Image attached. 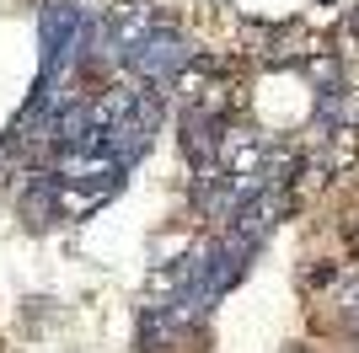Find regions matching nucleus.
Segmentation results:
<instances>
[{
    "label": "nucleus",
    "instance_id": "1",
    "mask_svg": "<svg viewBox=\"0 0 359 353\" xmlns=\"http://www.w3.org/2000/svg\"><path fill=\"white\" fill-rule=\"evenodd\" d=\"M91 0H43L38 6V86L70 81L81 43H86Z\"/></svg>",
    "mask_w": 359,
    "mask_h": 353
},
{
    "label": "nucleus",
    "instance_id": "2",
    "mask_svg": "<svg viewBox=\"0 0 359 353\" xmlns=\"http://www.w3.org/2000/svg\"><path fill=\"white\" fill-rule=\"evenodd\" d=\"M194 54H198V43L177 27V16H166L161 27H150L145 38L118 59V75H129V81H140V86H161L166 91L182 70H188Z\"/></svg>",
    "mask_w": 359,
    "mask_h": 353
},
{
    "label": "nucleus",
    "instance_id": "3",
    "mask_svg": "<svg viewBox=\"0 0 359 353\" xmlns=\"http://www.w3.org/2000/svg\"><path fill=\"white\" fill-rule=\"evenodd\" d=\"M225 123H231V118L210 113V107H198V102H182V107H177V150H182V161L194 166V172L220 166Z\"/></svg>",
    "mask_w": 359,
    "mask_h": 353
},
{
    "label": "nucleus",
    "instance_id": "4",
    "mask_svg": "<svg viewBox=\"0 0 359 353\" xmlns=\"http://www.w3.org/2000/svg\"><path fill=\"white\" fill-rule=\"evenodd\" d=\"M177 342H182V332L172 321V305L145 294L140 310H135V353H172Z\"/></svg>",
    "mask_w": 359,
    "mask_h": 353
},
{
    "label": "nucleus",
    "instance_id": "5",
    "mask_svg": "<svg viewBox=\"0 0 359 353\" xmlns=\"http://www.w3.org/2000/svg\"><path fill=\"white\" fill-rule=\"evenodd\" d=\"M332 310H338V326L359 332V268L338 273V289H332Z\"/></svg>",
    "mask_w": 359,
    "mask_h": 353
},
{
    "label": "nucleus",
    "instance_id": "6",
    "mask_svg": "<svg viewBox=\"0 0 359 353\" xmlns=\"http://www.w3.org/2000/svg\"><path fill=\"white\" fill-rule=\"evenodd\" d=\"M300 75H306V81H311L316 91H332V86H344V59L338 54H300V64H295Z\"/></svg>",
    "mask_w": 359,
    "mask_h": 353
},
{
    "label": "nucleus",
    "instance_id": "7",
    "mask_svg": "<svg viewBox=\"0 0 359 353\" xmlns=\"http://www.w3.org/2000/svg\"><path fill=\"white\" fill-rule=\"evenodd\" d=\"M22 321H27V332L54 326L60 321V300H54V294H27V300H22Z\"/></svg>",
    "mask_w": 359,
    "mask_h": 353
},
{
    "label": "nucleus",
    "instance_id": "8",
    "mask_svg": "<svg viewBox=\"0 0 359 353\" xmlns=\"http://www.w3.org/2000/svg\"><path fill=\"white\" fill-rule=\"evenodd\" d=\"M348 32H354V38H359V6H354V11H348Z\"/></svg>",
    "mask_w": 359,
    "mask_h": 353
},
{
    "label": "nucleus",
    "instance_id": "9",
    "mask_svg": "<svg viewBox=\"0 0 359 353\" xmlns=\"http://www.w3.org/2000/svg\"><path fill=\"white\" fill-rule=\"evenodd\" d=\"M204 6H215V11H220V6H231V0H204Z\"/></svg>",
    "mask_w": 359,
    "mask_h": 353
},
{
    "label": "nucleus",
    "instance_id": "10",
    "mask_svg": "<svg viewBox=\"0 0 359 353\" xmlns=\"http://www.w3.org/2000/svg\"><path fill=\"white\" fill-rule=\"evenodd\" d=\"M354 348H359V332H354Z\"/></svg>",
    "mask_w": 359,
    "mask_h": 353
}]
</instances>
